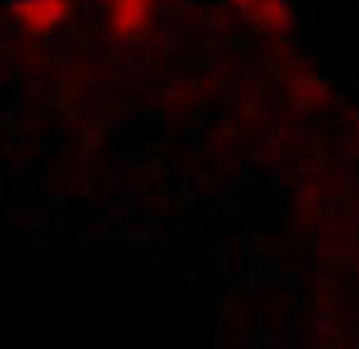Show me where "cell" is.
<instances>
[{"mask_svg":"<svg viewBox=\"0 0 359 349\" xmlns=\"http://www.w3.org/2000/svg\"><path fill=\"white\" fill-rule=\"evenodd\" d=\"M70 13H74V0H16L13 4L16 22L32 35L57 29L70 20Z\"/></svg>","mask_w":359,"mask_h":349,"instance_id":"6da1fadb","label":"cell"},{"mask_svg":"<svg viewBox=\"0 0 359 349\" xmlns=\"http://www.w3.org/2000/svg\"><path fill=\"white\" fill-rule=\"evenodd\" d=\"M153 0H109V20L121 35H134L147 26Z\"/></svg>","mask_w":359,"mask_h":349,"instance_id":"7a4b0ae2","label":"cell"}]
</instances>
